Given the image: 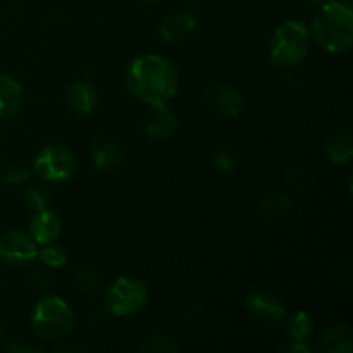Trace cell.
Listing matches in <instances>:
<instances>
[{"mask_svg":"<svg viewBox=\"0 0 353 353\" xmlns=\"http://www.w3.org/2000/svg\"><path fill=\"white\" fill-rule=\"evenodd\" d=\"M292 210V199L285 192H269L261 199L257 205V212L265 221H279L286 217Z\"/></svg>","mask_w":353,"mask_h":353,"instance_id":"cell-13","label":"cell"},{"mask_svg":"<svg viewBox=\"0 0 353 353\" xmlns=\"http://www.w3.org/2000/svg\"><path fill=\"white\" fill-rule=\"evenodd\" d=\"M309 30L300 21H285L276 30L271 43V61L279 68H295L309 52Z\"/></svg>","mask_w":353,"mask_h":353,"instance_id":"cell-4","label":"cell"},{"mask_svg":"<svg viewBox=\"0 0 353 353\" xmlns=\"http://www.w3.org/2000/svg\"><path fill=\"white\" fill-rule=\"evenodd\" d=\"M23 103V88L14 78L0 74V119L12 116Z\"/></svg>","mask_w":353,"mask_h":353,"instance_id":"cell-16","label":"cell"},{"mask_svg":"<svg viewBox=\"0 0 353 353\" xmlns=\"http://www.w3.org/2000/svg\"><path fill=\"white\" fill-rule=\"evenodd\" d=\"M10 352H30V353H37L40 352L38 347H30V345H10L9 347Z\"/></svg>","mask_w":353,"mask_h":353,"instance_id":"cell-28","label":"cell"},{"mask_svg":"<svg viewBox=\"0 0 353 353\" xmlns=\"http://www.w3.org/2000/svg\"><path fill=\"white\" fill-rule=\"evenodd\" d=\"M236 164L238 159L231 148H223V150L217 152V155L214 157V168L219 172H233Z\"/></svg>","mask_w":353,"mask_h":353,"instance_id":"cell-23","label":"cell"},{"mask_svg":"<svg viewBox=\"0 0 353 353\" xmlns=\"http://www.w3.org/2000/svg\"><path fill=\"white\" fill-rule=\"evenodd\" d=\"M140 348L141 350L154 352V353H172L178 350L174 341H172L169 336H165V334H161V333L145 338Z\"/></svg>","mask_w":353,"mask_h":353,"instance_id":"cell-21","label":"cell"},{"mask_svg":"<svg viewBox=\"0 0 353 353\" xmlns=\"http://www.w3.org/2000/svg\"><path fill=\"white\" fill-rule=\"evenodd\" d=\"M148 302V290L140 279L124 278L116 279L105 293L107 309L119 317L138 314Z\"/></svg>","mask_w":353,"mask_h":353,"instance_id":"cell-5","label":"cell"},{"mask_svg":"<svg viewBox=\"0 0 353 353\" xmlns=\"http://www.w3.org/2000/svg\"><path fill=\"white\" fill-rule=\"evenodd\" d=\"M28 178H30V171H28L26 168H23V165H12V168H9V171L6 172V181L9 183V185H21V183L26 181Z\"/></svg>","mask_w":353,"mask_h":353,"instance_id":"cell-26","label":"cell"},{"mask_svg":"<svg viewBox=\"0 0 353 353\" xmlns=\"http://www.w3.org/2000/svg\"><path fill=\"white\" fill-rule=\"evenodd\" d=\"M26 200H28V205L34 210V212H40V210L48 209L47 205V196L37 188H30L26 192Z\"/></svg>","mask_w":353,"mask_h":353,"instance_id":"cell-25","label":"cell"},{"mask_svg":"<svg viewBox=\"0 0 353 353\" xmlns=\"http://www.w3.org/2000/svg\"><path fill=\"white\" fill-rule=\"evenodd\" d=\"M326 152L334 164H343L350 161L353 154L352 134L348 130H338L327 138Z\"/></svg>","mask_w":353,"mask_h":353,"instance_id":"cell-18","label":"cell"},{"mask_svg":"<svg viewBox=\"0 0 353 353\" xmlns=\"http://www.w3.org/2000/svg\"><path fill=\"white\" fill-rule=\"evenodd\" d=\"M314 321L307 312L300 310V312L293 314L290 317L288 324H286V331H288L292 341H305L307 338L312 334Z\"/></svg>","mask_w":353,"mask_h":353,"instance_id":"cell-19","label":"cell"},{"mask_svg":"<svg viewBox=\"0 0 353 353\" xmlns=\"http://www.w3.org/2000/svg\"><path fill=\"white\" fill-rule=\"evenodd\" d=\"M92 161L99 171H114L121 162L119 145L114 140H109V138H103V140L97 141L92 150Z\"/></svg>","mask_w":353,"mask_h":353,"instance_id":"cell-17","label":"cell"},{"mask_svg":"<svg viewBox=\"0 0 353 353\" xmlns=\"http://www.w3.org/2000/svg\"><path fill=\"white\" fill-rule=\"evenodd\" d=\"M161 38L169 45H178L190 40L196 30V19L188 10H178L171 12L162 19L161 23Z\"/></svg>","mask_w":353,"mask_h":353,"instance_id":"cell-8","label":"cell"},{"mask_svg":"<svg viewBox=\"0 0 353 353\" xmlns=\"http://www.w3.org/2000/svg\"><path fill=\"white\" fill-rule=\"evenodd\" d=\"M33 331L43 340H61L74 326V312L65 300L45 296L33 309Z\"/></svg>","mask_w":353,"mask_h":353,"instance_id":"cell-3","label":"cell"},{"mask_svg":"<svg viewBox=\"0 0 353 353\" xmlns=\"http://www.w3.org/2000/svg\"><path fill=\"white\" fill-rule=\"evenodd\" d=\"M74 155L61 145L45 147L34 159V169L47 181H64L74 172Z\"/></svg>","mask_w":353,"mask_h":353,"instance_id":"cell-6","label":"cell"},{"mask_svg":"<svg viewBox=\"0 0 353 353\" xmlns=\"http://www.w3.org/2000/svg\"><path fill=\"white\" fill-rule=\"evenodd\" d=\"M37 257L40 259L45 265H48V268H61V265L65 264L64 248L57 247V245H52V243H48L43 250L38 252Z\"/></svg>","mask_w":353,"mask_h":353,"instance_id":"cell-22","label":"cell"},{"mask_svg":"<svg viewBox=\"0 0 353 353\" xmlns=\"http://www.w3.org/2000/svg\"><path fill=\"white\" fill-rule=\"evenodd\" d=\"M145 2H150V3H154V2H157V0H145Z\"/></svg>","mask_w":353,"mask_h":353,"instance_id":"cell-31","label":"cell"},{"mask_svg":"<svg viewBox=\"0 0 353 353\" xmlns=\"http://www.w3.org/2000/svg\"><path fill=\"white\" fill-rule=\"evenodd\" d=\"M65 100L72 112L78 116H88L97 105V93L88 83H74L69 86Z\"/></svg>","mask_w":353,"mask_h":353,"instance_id":"cell-14","label":"cell"},{"mask_svg":"<svg viewBox=\"0 0 353 353\" xmlns=\"http://www.w3.org/2000/svg\"><path fill=\"white\" fill-rule=\"evenodd\" d=\"M207 103L219 116L236 117L243 107V97L234 86L214 85L207 90Z\"/></svg>","mask_w":353,"mask_h":353,"instance_id":"cell-10","label":"cell"},{"mask_svg":"<svg viewBox=\"0 0 353 353\" xmlns=\"http://www.w3.org/2000/svg\"><path fill=\"white\" fill-rule=\"evenodd\" d=\"M154 114L147 123V134L154 140H164L174 133L178 126V117L168 105L154 107Z\"/></svg>","mask_w":353,"mask_h":353,"instance_id":"cell-15","label":"cell"},{"mask_svg":"<svg viewBox=\"0 0 353 353\" xmlns=\"http://www.w3.org/2000/svg\"><path fill=\"white\" fill-rule=\"evenodd\" d=\"M61 219H59L57 214L52 212L50 209L34 212L33 219H31L30 223L31 238L34 240V243L40 245L54 243V241L57 240L59 234H61Z\"/></svg>","mask_w":353,"mask_h":353,"instance_id":"cell-11","label":"cell"},{"mask_svg":"<svg viewBox=\"0 0 353 353\" xmlns=\"http://www.w3.org/2000/svg\"><path fill=\"white\" fill-rule=\"evenodd\" d=\"M130 92L152 107L168 105L178 92V71L165 57L141 55L131 62L126 74Z\"/></svg>","mask_w":353,"mask_h":353,"instance_id":"cell-1","label":"cell"},{"mask_svg":"<svg viewBox=\"0 0 353 353\" xmlns=\"http://www.w3.org/2000/svg\"><path fill=\"white\" fill-rule=\"evenodd\" d=\"M38 247L33 238L21 231H7L0 236V259L9 264H21L37 259Z\"/></svg>","mask_w":353,"mask_h":353,"instance_id":"cell-7","label":"cell"},{"mask_svg":"<svg viewBox=\"0 0 353 353\" xmlns=\"http://www.w3.org/2000/svg\"><path fill=\"white\" fill-rule=\"evenodd\" d=\"M312 31L321 47L327 52H347L353 43V12L350 6L338 0L321 3L314 14Z\"/></svg>","mask_w":353,"mask_h":353,"instance_id":"cell-2","label":"cell"},{"mask_svg":"<svg viewBox=\"0 0 353 353\" xmlns=\"http://www.w3.org/2000/svg\"><path fill=\"white\" fill-rule=\"evenodd\" d=\"M245 307L265 326H276L285 319V307L268 293L250 292L245 296Z\"/></svg>","mask_w":353,"mask_h":353,"instance_id":"cell-9","label":"cell"},{"mask_svg":"<svg viewBox=\"0 0 353 353\" xmlns=\"http://www.w3.org/2000/svg\"><path fill=\"white\" fill-rule=\"evenodd\" d=\"M321 352L350 353L353 350V331L347 324H333L324 330L319 341Z\"/></svg>","mask_w":353,"mask_h":353,"instance_id":"cell-12","label":"cell"},{"mask_svg":"<svg viewBox=\"0 0 353 353\" xmlns=\"http://www.w3.org/2000/svg\"><path fill=\"white\" fill-rule=\"evenodd\" d=\"M286 183H288L292 192H300V190L305 188L307 183H309V176H307V172L303 171L302 168H293L292 171H290Z\"/></svg>","mask_w":353,"mask_h":353,"instance_id":"cell-24","label":"cell"},{"mask_svg":"<svg viewBox=\"0 0 353 353\" xmlns=\"http://www.w3.org/2000/svg\"><path fill=\"white\" fill-rule=\"evenodd\" d=\"M76 288L81 295L85 296H93L99 290V274H97L95 269L92 265H81V268L76 269Z\"/></svg>","mask_w":353,"mask_h":353,"instance_id":"cell-20","label":"cell"},{"mask_svg":"<svg viewBox=\"0 0 353 353\" xmlns=\"http://www.w3.org/2000/svg\"><path fill=\"white\" fill-rule=\"evenodd\" d=\"M286 352H290V353H309L310 348L307 347V345H303V341H293V343L290 345L288 348H286Z\"/></svg>","mask_w":353,"mask_h":353,"instance_id":"cell-27","label":"cell"},{"mask_svg":"<svg viewBox=\"0 0 353 353\" xmlns=\"http://www.w3.org/2000/svg\"><path fill=\"white\" fill-rule=\"evenodd\" d=\"M3 336V327H2V324H0V338Z\"/></svg>","mask_w":353,"mask_h":353,"instance_id":"cell-30","label":"cell"},{"mask_svg":"<svg viewBox=\"0 0 353 353\" xmlns=\"http://www.w3.org/2000/svg\"><path fill=\"white\" fill-rule=\"evenodd\" d=\"M314 3H324V2H330V0H312Z\"/></svg>","mask_w":353,"mask_h":353,"instance_id":"cell-29","label":"cell"}]
</instances>
